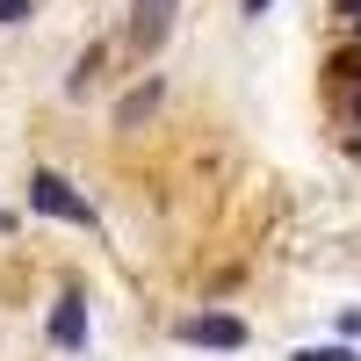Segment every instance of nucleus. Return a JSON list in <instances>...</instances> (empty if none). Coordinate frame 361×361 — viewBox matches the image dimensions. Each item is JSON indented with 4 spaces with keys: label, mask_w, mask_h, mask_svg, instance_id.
I'll return each instance as SVG.
<instances>
[{
    "label": "nucleus",
    "mask_w": 361,
    "mask_h": 361,
    "mask_svg": "<svg viewBox=\"0 0 361 361\" xmlns=\"http://www.w3.org/2000/svg\"><path fill=\"white\" fill-rule=\"evenodd\" d=\"M29 209H37V217H51V224H73V231H94V224H102V209L87 202L66 173H51V166L29 173Z\"/></svg>",
    "instance_id": "f257e3e1"
},
{
    "label": "nucleus",
    "mask_w": 361,
    "mask_h": 361,
    "mask_svg": "<svg viewBox=\"0 0 361 361\" xmlns=\"http://www.w3.org/2000/svg\"><path fill=\"white\" fill-rule=\"evenodd\" d=\"M173 333L188 340V347H224V354H238V347L253 340V333H246V318H231V311H202V318H180Z\"/></svg>",
    "instance_id": "f03ea898"
},
{
    "label": "nucleus",
    "mask_w": 361,
    "mask_h": 361,
    "mask_svg": "<svg viewBox=\"0 0 361 361\" xmlns=\"http://www.w3.org/2000/svg\"><path fill=\"white\" fill-rule=\"evenodd\" d=\"M173 15H180V0H130V51L152 58L173 37Z\"/></svg>",
    "instance_id": "7ed1b4c3"
},
{
    "label": "nucleus",
    "mask_w": 361,
    "mask_h": 361,
    "mask_svg": "<svg viewBox=\"0 0 361 361\" xmlns=\"http://www.w3.org/2000/svg\"><path fill=\"white\" fill-rule=\"evenodd\" d=\"M44 333H51L58 354H80V347H87V296H80V289H66V296L51 304V325H44Z\"/></svg>",
    "instance_id": "20e7f679"
},
{
    "label": "nucleus",
    "mask_w": 361,
    "mask_h": 361,
    "mask_svg": "<svg viewBox=\"0 0 361 361\" xmlns=\"http://www.w3.org/2000/svg\"><path fill=\"white\" fill-rule=\"evenodd\" d=\"M159 102H166V80H159V73H152V80H137L130 94L116 102V130H145V123L159 116Z\"/></svg>",
    "instance_id": "39448f33"
},
{
    "label": "nucleus",
    "mask_w": 361,
    "mask_h": 361,
    "mask_svg": "<svg viewBox=\"0 0 361 361\" xmlns=\"http://www.w3.org/2000/svg\"><path fill=\"white\" fill-rule=\"evenodd\" d=\"M94 73H109V44H87V51H80V66H73V80H66V94H87V87H94Z\"/></svg>",
    "instance_id": "423d86ee"
},
{
    "label": "nucleus",
    "mask_w": 361,
    "mask_h": 361,
    "mask_svg": "<svg viewBox=\"0 0 361 361\" xmlns=\"http://www.w3.org/2000/svg\"><path fill=\"white\" fill-rule=\"evenodd\" d=\"M325 73H333V80H347V87H361V44L333 51V58H325Z\"/></svg>",
    "instance_id": "0eeeda50"
},
{
    "label": "nucleus",
    "mask_w": 361,
    "mask_h": 361,
    "mask_svg": "<svg viewBox=\"0 0 361 361\" xmlns=\"http://www.w3.org/2000/svg\"><path fill=\"white\" fill-rule=\"evenodd\" d=\"M296 361H361L347 340H333V347H296Z\"/></svg>",
    "instance_id": "6e6552de"
},
{
    "label": "nucleus",
    "mask_w": 361,
    "mask_h": 361,
    "mask_svg": "<svg viewBox=\"0 0 361 361\" xmlns=\"http://www.w3.org/2000/svg\"><path fill=\"white\" fill-rule=\"evenodd\" d=\"M15 22H29V0H0V29H15Z\"/></svg>",
    "instance_id": "1a4fd4ad"
},
{
    "label": "nucleus",
    "mask_w": 361,
    "mask_h": 361,
    "mask_svg": "<svg viewBox=\"0 0 361 361\" xmlns=\"http://www.w3.org/2000/svg\"><path fill=\"white\" fill-rule=\"evenodd\" d=\"M333 8H340V15H347V22L361 29V0H333Z\"/></svg>",
    "instance_id": "9d476101"
},
{
    "label": "nucleus",
    "mask_w": 361,
    "mask_h": 361,
    "mask_svg": "<svg viewBox=\"0 0 361 361\" xmlns=\"http://www.w3.org/2000/svg\"><path fill=\"white\" fill-rule=\"evenodd\" d=\"M267 8H275V0H238V15H267Z\"/></svg>",
    "instance_id": "9b49d317"
},
{
    "label": "nucleus",
    "mask_w": 361,
    "mask_h": 361,
    "mask_svg": "<svg viewBox=\"0 0 361 361\" xmlns=\"http://www.w3.org/2000/svg\"><path fill=\"white\" fill-rule=\"evenodd\" d=\"M347 116H354V130H361V87H354V102H347Z\"/></svg>",
    "instance_id": "f8f14e48"
},
{
    "label": "nucleus",
    "mask_w": 361,
    "mask_h": 361,
    "mask_svg": "<svg viewBox=\"0 0 361 361\" xmlns=\"http://www.w3.org/2000/svg\"><path fill=\"white\" fill-rule=\"evenodd\" d=\"M0 231H8V217H0Z\"/></svg>",
    "instance_id": "ddd939ff"
},
{
    "label": "nucleus",
    "mask_w": 361,
    "mask_h": 361,
    "mask_svg": "<svg viewBox=\"0 0 361 361\" xmlns=\"http://www.w3.org/2000/svg\"><path fill=\"white\" fill-rule=\"evenodd\" d=\"M354 37H361V29H354Z\"/></svg>",
    "instance_id": "4468645a"
}]
</instances>
